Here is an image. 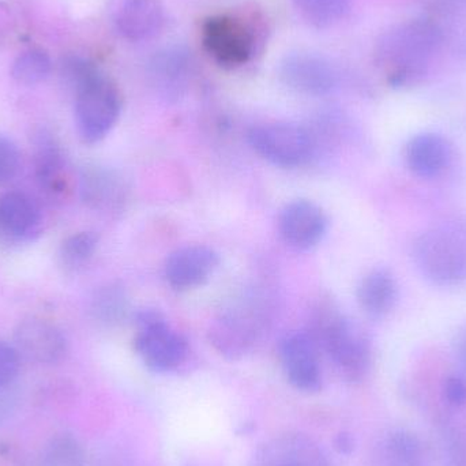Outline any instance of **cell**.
Instances as JSON below:
<instances>
[{
  "label": "cell",
  "instance_id": "6da1fadb",
  "mask_svg": "<svg viewBox=\"0 0 466 466\" xmlns=\"http://www.w3.org/2000/svg\"><path fill=\"white\" fill-rule=\"evenodd\" d=\"M443 38V29L434 19L402 22L380 35L375 46V65L394 89L418 86L429 74Z\"/></svg>",
  "mask_w": 466,
  "mask_h": 466
},
{
  "label": "cell",
  "instance_id": "7a4b0ae2",
  "mask_svg": "<svg viewBox=\"0 0 466 466\" xmlns=\"http://www.w3.org/2000/svg\"><path fill=\"white\" fill-rule=\"evenodd\" d=\"M309 334L342 378L358 382L366 377L371 364V347L352 320L333 307H320L314 317V331Z\"/></svg>",
  "mask_w": 466,
  "mask_h": 466
},
{
  "label": "cell",
  "instance_id": "3957f363",
  "mask_svg": "<svg viewBox=\"0 0 466 466\" xmlns=\"http://www.w3.org/2000/svg\"><path fill=\"white\" fill-rule=\"evenodd\" d=\"M413 262L421 276L438 287L466 282V235L456 228H432L413 243Z\"/></svg>",
  "mask_w": 466,
  "mask_h": 466
},
{
  "label": "cell",
  "instance_id": "277c9868",
  "mask_svg": "<svg viewBox=\"0 0 466 466\" xmlns=\"http://www.w3.org/2000/svg\"><path fill=\"white\" fill-rule=\"evenodd\" d=\"M136 350L147 369L169 372L179 369L188 355V344L182 334L171 329L160 312L139 311L136 317Z\"/></svg>",
  "mask_w": 466,
  "mask_h": 466
},
{
  "label": "cell",
  "instance_id": "5b68a950",
  "mask_svg": "<svg viewBox=\"0 0 466 466\" xmlns=\"http://www.w3.org/2000/svg\"><path fill=\"white\" fill-rule=\"evenodd\" d=\"M76 123L79 136L96 144L111 133L119 119L122 101L116 87L103 74L76 90Z\"/></svg>",
  "mask_w": 466,
  "mask_h": 466
},
{
  "label": "cell",
  "instance_id": "8992f818",
  "mask_svg": "<svg viewBox=\"0 0 466 466\" xmlns=\"http://www.w3.org/2000/svg\"><path fill=\"white\" fill-rule=\"evenodd\" d=\"M248 142L260 157L281 168H299L314 155L311 134L293 123L255 126L248 131Z\"/></svg>",
  "mask_w": 466,
  "mask_h": 466
},
{
  "label": "cell",
  "instance_id": "52a82bcc",
  "mask_svg": "<svg viewBox=\"0 0 466 466\" xmlns=\"http://www.w3.org/2000/svg\"><path fill=\"white\" fill-rule=\"evenodd\" d=\"M208 54L223 67L235 68L248 62L254 38L246 25L229 15L212 16L202 27Z\"/></svg>",
  "mask_w": 466,
  "mask_h": 466
},
{
  "label": "cell",
  "instance_id": "ba28073f",
  "mask_svg": "<svg viewBox=\"0 0 466 466\" xmlns=\"http://www.w3.org/2000/svg\"><path fill=\"white\" fill-rule=\"evenodd\" d=\"M258 307L247 300L218 319L210 331V341L221 355L233 360L243 358L251 350L263 322Z\"/></svg>",
  "mask_w": 466,
  "mask_h": 466
},
{
  "label": "cell",
  "instance_id": "9c48e42d",
  "mask_svg": "<svg viewBox=\"0 0 466 466\" xmlns=\"http://www.w3.org/2000/svg\"><path fill=\"white\" fill-rule=\"evenodd\" d=\"M279 359L288 382L304 393H317L322 388L319 348L311 334L288 333L279 344Z\"/></svg>",
  "mask_w": 466,
  "mask_h": 466
},
{
  "label": "cell",
  "instance_id": "30bf717a",
  "mask_svg": "<svg viewBox=\"0 0 466 466\" xmlns=\"http://www.w3.org/2000/svg\"><path fill=\"white\" fill-rule=\"evenodd\" d=\"M279 78L289 89L307 96L329 95L337 85L333 66L309 52L288 55L279 66Z\"/></svg>",
  "mask_w": 466,
  "mask_h": 466
},
{
  "label": "cell",
  "instance_id": "8fae6325",
  "mask_svg": "<svg viewBox=\"0 0 466 466\" xmlns=\"http://www.w3.org/2000/svg\"><path fill=\"white\" fill-rule=\"evenodd\" d=\"M218 263L220 258L210 247L202 244L186 246L169 255L164 276L174 289H194L212 277Z\"/></svg>",
  "mask_w": 466,
  "mask_h": 466
},
{
  "label": "cell",
  "instance_id": "7c38bea8",
  "mask_svg": "<svg viewBox=\"0 0 466 466\" xmlns=\"http://www.w3.org/2000/svg\"><path fill=\"white\" fill-rule=\"evenodd\" d=\"M43 216L35 199L21 191L0 197V243L21 244L35 240L41 232Z\"/></svg>",
  "mask_w": 466,
  "mask_h": 466
},
{
  "label": "cell",
  "instance_id": "4fadbf2b",
  "mask_svg": "<svg viewBox=\"0 0 466 466\" xmlns=\"http://www.w3.org/2000/svg\"><path fill=\"white\" fill-rule=\"evenodd\" d=\"M279 228L285 243L293 248L309 249L317 246L328 232V218L317 204L300 199L284 208Z\"/></svg>",
  "mask_w": 466,
  "mask_h": 466
},
{
  "label": "cell",
  "instance_id": "5bb4252c",
  "mask_svg": "<svg viewBox=\"0 0 466 466\" xmlns=\"http://www.w3.org/2000/svg\"><path fill=\"white\" fill-rule=\"evenodd\" d=\"M14 339L19 355L38 364L57 363L67 350L62 331L48 320H24L16 328Z\"/></svg>",
  "mask_w": 466,
  "mask_h": 466
},
{
  "label": "cell",
  "instance_id": "9a60e30c",
  "mask_svg": "<svg viewBox=\"0 0 466 466\" xmlns=\"http://www.w3.org/2000/svg\"><path fill=\"white\" fill-rule=\"evenodd\" d=\"M115 29L126 40H150L164 24V11L158 0H120L114 10Z\"/></svg>",
  "mask_w": 466,
  "mask_h": 466
},
{
  "label": "cell",
  "instance_id": "2e32d148",
  "mask_svg": "<svg viewBox=\"0 0 466 466\" xmlns=\"http://www.w3.org/2000/svg\"><path fill=\"white\" fill-rule=\"evenodd\" d=\"M451 144L440 134H418L410 139L405 147L408 168L423 179L441 177L451 166Z\"/></svg>",
  "mask_w": 466,
  "mask_h": 466
},
{
  "label": "cell",
  "instance_id": "e0dca14e",
  "mask_svg": "<svg viewBox=\"0 0 466 466\" xmlns=\"http://www.w3.org/2000/svg\"><path fill=\"white\" fill-rule=\"evenodd\" d=\"M399 285L390 271L374 268L363 277L358 288V301L370 318L386 317L396 306Z\"/></svg>",
  "mask_w": 466,
  "mask_h": 466
},
{
  "label": "cell",
  "instance_id": "ac0fdd59",
  "mask_svg": "<svg viewBox=\"0 0 466 466\" xmlns=\"http://www.w3.org/2000/svg\"><path fill=\"white\" fill-rule=\"evenodd\" d=\"M190 67L188 52L179 46H172L156 52L149 63L150 78L161 92L177 95L187 81Z\"/></svg>",
  "mask_w": 466,
  "mask_h": 466
},
{
  "label": "cell",
  "instance_id": "d6986e66",
  "mask_svg": "<svg viewBox=\"0 0 466 466\" xmlns=\"http://www.w3.org/2000/svg\"><path fill=\"white\" fill-rule=\"evenodd\" d=\"M35 141V175L41 188L51 194L60 193L65 188V166L59 145L46 131H41Z\"/></svg>",
  "mask_w": 466,
  "mask_h": 466
},
{
  "label": "cell",
  "instance_id": "ffe728a7",
  "mask_svg": "<svg viewBox=\"0 0 466 466\" xmlns=\"http://www.w3.org/2000/svg\"><path fill=\"white\" fill-rule=\"evenodd\" d=\"M120 190L119 179L106 169L90 168L82 175V198L95 209L111 207L119 199Z\"/></svg>",
  "mask_w": 466,
  "mask_h": 466
},
{
  "label": "cell",
  "instance_id": "44dd1931",
  "mask_svg": "<svg viewBox=\"0 0 466 466\" xmlns=\"http://www.w3.org/2000/svg\"><path fill=\"white\" fill-rule=\"evenodd\" d=\"M382 457L385 466H426L420 441L404 430H397L386 437Z\"/></svg>",
  "mask_w": 466,
  "mask_h": 466
},
{
  "label": "cell",
  "instance_id": "7402d4cb",
  "mask_svg": "<svg viewBox=\"0 0 466 466\" xmlns=\"http://www.w3.org/2000/svg\"><path fill=\"white\" fill-rule=\"evenodd\" d=\"M51 70L49 55L43 49L30 48L14 60L11 76L18 84L35 85L48 78Z\"/></svg>",
  "mask_w": 466,
  "mask_h": 466
},
{
  "label": "cell",
  "instance_id": "603a6c76",
  "mask_svg": "<svg viewBox=\"0 0 466 466\" xmlns=\"http://www.w3.org/2000/svg\"><path fill=\"white\" fill-rule=\"evenodd\" d=\"M300 15L317 27H328L344 18L350 0H293Z\"/></svg>",
  "mask_w": 466,
  "mask_h": 466
},
{
  "label": "cell",
  "instance_id": "cb8c5ba5",
  "mask_svg": "<svg viewBox=\"0 0 466 466\" xmlns=\"http://www.w3.org/2000/svg\"><path fill=\"white\" fill-rule=\"evenodd\" d=\"M97 247L98 236L95 232L74 233L60 246V263L66 268L76 270L92 259Z\"/></svg>",
  "mask_w": 466,
  "mask_h": 466
},
{
  "label": "cell",
  "instance_id": "d4e9b609",
  "mask_svg": "<svg viewBox=\"0 0 466 466\" xmlns=\"http://www.w3.org/2000/svg\"><path fill=\"white\" fill-rule=\"evenodd\" d=\"M85 454L78 441L60 435L46 446L41 466H84Z\"/></svg>",
  "mask_w": 466,
  "mask_h": 466
},
{
  "label": "cell",
  "instance_id": "484cf974",
  "mask_svg": "<svg viewBox=\"0 0 466 466\" xmlns=\"http://www.w3.org/2000/svg\"><path fill=\"white\" fill-rule=\"evenodd\" d=\"M98 74L100 71L96 67L95 63L76 55L66 56L60 65V76L65 84L74 92Z\"/></svg>",
  "mask_w": 466,
  "mask_h": 466
},
{
  "label": "cell",
  "instance_id": "4316f807",
  "mask_svg": "<svg viewBox=\"0 0 466 466\" xmlns=\"http://www.w3.org/2000/svg\"><path fill=\"white\" fill-rule=\"evenodd\" d=\"M126 298L117 288H106L101 290L95 300V312L101 322L112 323L122 319L126 314Z\"/></svg>",
  "mask_w": 466,
  "mask_h": 466
},
{
  "label": "cell",
  "instance_id": "83f0119b",
  "mask_svg": "<svg viewBox=\"0 0 466 466\" xmlns=\"http://www.w3.org/2000/svg\"><path fill=\"white\" fill-rule=\"evenodd\" d=\"M21 164V153L15 142L0 136V185L10 182L16 177Z\"/></svg>",
  "mask_w": 466,
  "mask_h": 466
},
{
  "label": "cell",
  "instance_id": "f1b7e54d",
  "mask_svg": "<svg viewBox=\"0 0 466 466\" xmlns=\"http://www.w3.org/2000/svg\"><path fill=\"white\" fill-rule=\"evenodd\" d=\"M21 355L13 345L0 341V388L10 385L19 372Z\"/></svg>",
  "mask_w": 466,
  "mask_h": 466
},
{
  "label": "cell",
  "instance_id": "f546056e",
  "mask_svg": "<svg viewBox=\"0 0 466 466\" xmlns=\"http://www.w3.org/2000/svg\"><path fill=\"white\" fill-rule=\"evenodd\" d=\"M443 396L446 401L453 407H462L466 404V380L464 378L451 375L443 383Z\"/></svg>",
  "mask_w": 466,
  "mask_h": 466
},
{
  "label": "cell",
  "instance_id": "4dcf8cb0",
  "mask_svg": "<svg viewBox=\"0 0 466 466\" xmlns=\"http://www.w3.org/2000/svg\"><path fill=\"white\" fill-rule=\"evenodd\" d=\"M334 448L339 454H350L355 449V441L348 432H339L334 440Z\"/></svg>",
  "mask_w": 466,
  "mask_h": 466
},
{
  "label": "cell",
  "instance_id": "1f68e13d",
  "mask_svg": "<svg viewBox=\"0 0 466 466\" xmlns=\"http://www.w3.org/2000/svg\"><path fill=\"white\" fill-rule=\"evenodd\" d=\"M454 345H456L457 360L466 374V325L460 330Z\"/></svg>",
  "mask_w": 466,
  "mask_h": 466
},
{
  "label": "cell",
  "instance_id": "d6a6232c",
  "mask_svg": "<svg viewBox=\"0 0 466 466\" xmlns=\"http://www.w3.org/2000/svg\"><path fill=\"white\" fill-rule=\"evenodd\" d=\"M441 5L449 8L465 7L466 0H440Z\"/></svg>",
  "mask_w": 466,
  "mask_h": 466
}]
</instances>
